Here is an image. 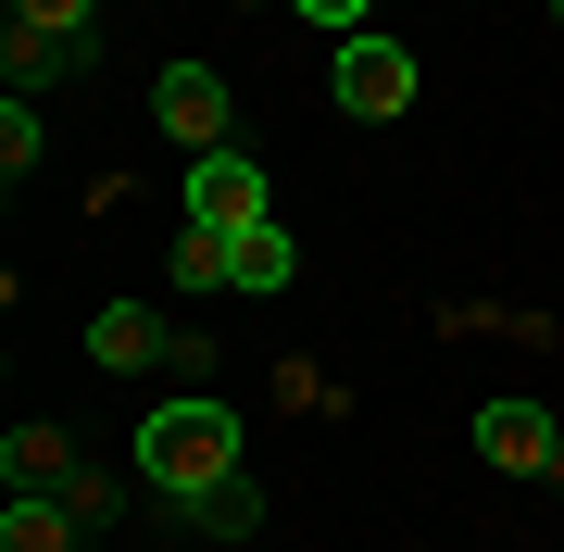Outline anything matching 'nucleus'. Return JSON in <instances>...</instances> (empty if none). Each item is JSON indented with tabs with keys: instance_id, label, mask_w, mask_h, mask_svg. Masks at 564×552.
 Wrapping results in <instances>:
<instances>
[{
	"instance_id": "obj_1",
	"label": "nucleus",
	"mask_w": 564,
	"mask_h": 552,
	"mask_svg": "<svg viewBox=\"0 0 564 552\" xmlns=\"http://www.w3.org/2000/svg\"><path fill=\"white\" fill-rule=\"evenodd\" d=\"M139 477H151L163 502L226 490V477H239V414H226L214 389H176V402H151V414H139Z\"/></svg>"
},
{
	"instance_id": "obj_2",
	"label": "nucleus",
	"mask_w": 564,
	"mask_h": 552,
	"mask_svg": "<svg viewBox=\"0 0 564 552\" xmlns=\"http://www.w3.org/2000/svg\"><path fill=\"white\" fill-rule=\"evenodd\" d=\"M414 76L426 63L389 39V25H364V39H339L326 51V101H339L351 126H389V113H414Z\"/></svg>"
},
{
	"instance_id": "obj_3",
	"label": "nucleus",
	"mask_w": 564,
	"mask_h": 552,
	"mask_svg": "<svg viewBox=\"0 0 564 552\" xmlns=\"http://www.w3.org/2000/svg\"><path fill=\"white\" fill-rule=\"evenodd\" d=\"M151 126L188 151V164H202V151L239 139V101H226V76H214V63H163V76H151Z\"/></svg>"
},
{
	"instance_id": "obj_4",
	"label": "nucleus",
	"mask_w": 564,
	"mask_h": 552,
	"mask_svg": "<svg viewBox=\"0 0 564 552\" xmlns=\"http://www.w3.org/2000/svg\"><path fill=\"white\" fill-rule=\"evenodd\" d=\"M263 214H276V188H263V164H251L239 139L188 164V226H263Z\"/></svg>"
},
{
	"instance_id": "obj_5",
	"label": "nucleus",
	"mask_w": 564,
	"mask_h": 552,
	"mask_svg": "<svg viewBox=\"0 0 564 552\" xmlns=\"http://www.w3.org/2000/svg\"><path fill=\"white\" fill-rule=\"evenodd\" d=\"M477 452H489V465H502V477H552L564 427H552L540 402H514V389H502V402H477Z\"/></svg>"
},
{
	"instance_id": "obj_6",
	"label": "nucleus",
	"mask_w": 564,
	"mask_h": 552,
	"mask_svg": "<svg viewBox=\"0 0 564 552\" xmlns=\"http://www.w3.org/2000/svg\"><path fill=\"white\" fill-rule=\"evenodd\" d=\"M302 277V239H289L276 214L263 226H226V289H239V302H263V289H289Z\"/></svg>"
},
{
	"instance_id": "obj_7",
	"label": "nucleus",
	"mask_w": 564,
	"mask_h": 552,
	"mask_svg": "<svg viewBox=\"0 0 564 552\" xmlns=\"http://www.w3.org/2000/svg\"><path fill=\"white\" fill-rule=\"evenodd\" d=\"M0 477H13V490H76L88 465H76V440H63L51 414H25V427L0 440Z\"/></svg>"
},
{
	"instance_id": "obj_8",
	"label": "nucleus",
	"mask_w": 564,
	"mask_h": 552,
	"mask_svg": "<svg viewBox=\"0 0 564 552\" xmlns=\"http://www.w3.org/2000/svg\"><path fill=\"white\" fill-rule=\"evenodd\" d=\"M163 314H139V302H113V314H88V365H113V377H139V365H163Z\"/></svg>"
},
{
	"instance_id": "obj_9",
	"label": "nucleus",
	"mask_w": 564,
	"mask_h": 552,
	"mask_svg": "<svg viewBox=\"0 0 564 552\" xmlns=\"http://www.w3.org/2000/svg\"><path fill=\"white\" fill-rule=\"evenodd\" d=\"M88 528H76V502L63 490H13L0 502V552H76Z\"/></svg>"
},
{
	"instance_id": "obj_10",
	"label": "nucleus",
	"mask_w": 564,
	"mask_h": 552,
	"mask_svg": "<svg viewBox=\"0 0 564 552\" xmlns=\"http://www.w3.org/2000/svg\"><path fill=\"white\" fill-rule=\"evenodd\" d=\"M0 76H13V101H39V88H63V76H88V63L76 51H63V39H39V25H0Z\"/></svg>"
},
{
	"instance_id": "obj_11",
	"label": "nucleus",
	"mask_w": 564,
	"mask_h": 552,
	"mask_svg": "<svg viewBox=\"0 0 564 552\" xmlns=\"http://www.w3.org/2000/svg\"><path fill=\"white\" fill-rule=\"evenodd\" d=\"M176 528H202V540H251V528H263V490H251V477H226V490L176 502Z\"/></svg>"
},
{
	"instance_id": "obj_12",
	"label": "nucleus",
	"mask_w": 564,
	"mask_h": 552,
	"mask_svg": "<svg viewBox=\"0 0 564 552\" xmlns=\"http://www.w3.org/2000/svg\"><path fill=\"white\" fill-rule=\"evenodd\" d=\"M13 13L39 25V39H63V51L88 63V76H101V0H13Z\"/></svg>"
},
{
	"instance_id": "obj_13",
	"label": "nucleus",
	"mask_w": 564,
	"mask_h": 552,
	"mask_svg": "<svg viewBox=\"0 0 564 552\" xmlns=\"http://www.w3.org/2000/svg\"><path fill=\"white\" fill-rule=\"evenodd\" d=\"M39 151H51L39 101H0V176H39Z\"/></svg>"
},
{
	"instance_id": "obj_14",
	"label": "nucleus",
	"mask_w": 564,
	"mask_h": 552,
	"mask_svg": "<svg viewBox=\"0 0 564 552\" xmlns=\"http://www.w3.org/2000/svg\"><path fill=\"white\" fill-rule=\"evenodd\" d=\"M176 289H226V226H188L176 239Z\"/></svg>"
},
{
	"instance_id": "obj_15",
	"label": "nucleus",
	"mask_w": 564,
	"mask_h": 552,
	"mask_svg": "<svg viewBox=\"0 0 564 552\" xmlns=\"http://www.w3.org/2000/svg\"><path fill=\"white\" fill-rule=\"evenodd\" d=\"M289 13L326 25V39H364V25H377V0H289Z\"/></svg>"
},
{
	"instance_id": "obj_16",
	"label": "nucleus",
	"mask_w": 564,
	"mask_h": 552,
	"mask_svg": "<svg viewBox=\"0 0 564 552\" xmlns=\"http://www.w3.org/2000/svg\"><path fill=\"white\" fill-rule=\"evenodd\" d=\"M63 502H76V528H113V515H126V490H113V477H76Z\"/></svg>"
},
{
	"instance_id": "obj_17",
	"label": "nucleus",
	"mask_w": 564,
	"mask_h": 552,
	"mask_svg": "<svg viewBox=\"0 0 564 552\" xmlns=\"http://www.w3.org/2000/svg\"><path fill=\"white\" fill-rule=\"evenodd\" d=\"M540 490H564V452H552V477H540Z\"/></svg>"
},
{
	"instance_id": "obj_18",
	"label": "nucleus",
	"mask_w": 564,
	"mask_h": 552,
	"mask_svg": "<svg viewBox=\"0 0 564 552\" xmlns=\"http://www.w3.org/2000/svg\"><path fill=\"white\" fill-rule=\"evenodd\" d=\"M552 25H564V0H552Z\"/></svg>"
}]
</instances>
